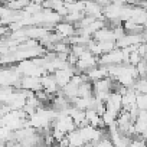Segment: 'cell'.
<instances>
[{
  "label": "cell",
  "instance_id": "6da1fadb",
  "mask_svg": "<svg viewBox=\"0 0 147 147\" xmlns=\"http://www.w3.org/2000/svg\"><path fill=\"white\" fill-rule=\"evenodd\" d=\"M74 33V26L69 23H59L56 26V35L59 38H65V36H71Z\"/></svg>",
  "mask_w": 147,
  "mask_h": 147
}]
</instances>
